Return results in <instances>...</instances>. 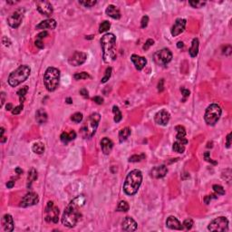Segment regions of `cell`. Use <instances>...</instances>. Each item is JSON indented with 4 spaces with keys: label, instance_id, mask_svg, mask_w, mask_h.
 <instances>
[{
    "label": "cell",
    "instance_id": "4dcf8cb0",
    "mask_svg": "<svg viewBox=\"0 0 232 232\" xmlns=\"http://www.w3.org/2000/svg\"><path fill=\"white\" fill-rule=\"evenodd\" d=\"M130 209V206L127 201L125 200H121L118 203V206L116 208V211H121V212H126Z\"/></svg>",
    "mask_w": 232,
    "mask_h": 232
},
{
    "label": "cell",
    "instance_id": "e0dca14e",
    "mask_svg": "<svg viewBox=\"0 0 232 232\" xmlns=\"http://www.w3.org/2000/svg\"><path fill=\"white\" fill-rule=\"evenodd\" d=\"M122 229L123 231H135L137 230V223L132 217H126L122 223Z\"/></svg>",
    "mask_w": 232,
    "mask_h": 232
},
{
    "label": "cell",
    "instance_id": "4316f807",
    "mask_svg": "<svg viewBox=\"0 0 232 232\" xmlns=\"http://www.w3.org/2000/svg\"><path fill=\"white\" fill-rule=\"evenodd\" d=\"M75 138H76V133H75L74 131H71L69 133L64 132V133L61 134V136H60V139H61L62 142H64L66 144L68 143L69 142L74 140Z\"/></svg>",
    "mask_w": 232,
    "mask_h": 232
},
{
    "label": "cell",
    "instance_id": "2e32d148",
    "mask_svg": "<svg viewBox=\"0 0 232 232\" xmlns=\"http://www.w3.org/2000/svg\"><path fill=\"white\" fill-rule=\"evenodd\" d=\"M170 114L166 110H162V111L158 112L154 116L155 122L159 125H162V126H165L168 124V122H170Z\"/></svg>",
    "mask_w": 232,
    "mask_h": 232
},
{
    "label": "cell",
    "instance_id": "ac0fdd59",
    "mask_svg": "<svg viewBox=\"0 0 232 232\" xmlns=\"http://www.w3.org/2000/svg\"><path fill=\"white\" fill-rule=\"evenodd\" d=\"M131 60L133 63L135 68L138 70V71H141L142 70L145 66L147 65V59L143 56H140L138 54H133L131 56Z\"/></svg>",
    "mask_w": 232,
    "mask_h": 232
},
{
    "label": "cell",
    "instance_id": "7c38bea8",
    "mask_svg": "<svg viewBox=\"0 0 232 232\" xmlns=\"http://www.w3.org/2000/svg\"><path fill=\"white\" fill-rule=\"evenodd\" d=\"M87 59V54L83 52L75 51L68 59V63L72 66H79L85 63Z\"/></svg>",
    "mask_w": 232,
    "mask_h": 232
},
{
    "label": "cell",
    "instance_id": "9c48e42d",
    "mask_svg": "<svg viewBox=\"0 0 232 232\" xmlns=\"http://www.w3.org/2000/svg\"><path fill=\"white\" fill-rule=\"evenodd\" d=\"M59 209L54 205L53 201H48L46 208V220L47 222L57 223L59 219Z\"/></svg>",
    "mask_w": 232,
    "mask_h": 232
},
{
    "label": "cell",
    "instance_id": "4fadbf2b",
    "mask_svg": "<svg viewBox=\"0 0 232 232\" xmlns=\"http://www.w3.org/2000/svg\"><path fill=\"white\" fill-rule=\"evenodd\" d=\"M39 202V197L35 192H29L26 194L20 201L19 206L22 208H27L30 206H34Z\"/></svg>",
    "mask_w": 232,
    "mask_h": 232
},
{
    "label": "cell",
    "instance_id": "836d02e7",
    "mask_svg": "<svg viewBox=\"0 0 232 232\" xmlns=\"http://www.w3.org/2000/svg\"><path fill=\"white\" fill-rule=\"evenodd\" d=\"M113 112H114V121L115 122H121V120L122 119V113H121V111H120L119 107H118V106H116V105H114V106L113 107Z\"/></svg>",
    "mask_w": 232,
    "mask_h": 232
},
{
    "label": "cell",
    "instance_id": "d4e9b609",
    "mask_svg": "<svg viewBox=\"0 0 232 232\" xmlns=\"http://www.w3.org/2000/svg\"><path fill=\"white\" fill-rule=\"evenodd\" d=\"M105 13L107 16H109L114 19H120L121 18V12H120L119 8L114 5H109L105 10Z\"/></svg>",
    "mask_w": 232,
    "mask_h": 232
},
{
    "label": "cell",
    "instance_id": "5b68a950",
    "mask_svg": "<svg viewBox=\"0 0 232 232\" xmlns=\"http://www.w3.org/2000/svg\"><path fill=\"white\" fill-rule=\"evenodd\" d=\"M30 74H31V68L28 66H26V65L20 66L9 74L7 82L10 86L16 87L17 85L24 83L26 80H27V78L30 76Z\"/></svg>",
    "mask_w": 232,
    "mask_h": 232
},
{
    "label": "cell",
    "instance_id": "44dd1931",
    "mask_svg": "<svg viewBox=\"0 0 232 232\" xmlns=\"http://www.w3.org/2000/svg\"><path fill=\"white\" fill-rule=\"evenodd\" d=\"M168 172V169L165 165H160L154 167L150 170V176L155 179H161L163 178Z\"/></svg>",
    "mask_w": 232,
    "mask_h": 232
},
{
    "label": "cell",
    "instance_id": "83f0119b",
    "mask_svg": "<svg viewBox=\"0 0 232 232\" xmlns=\"http://www.w3.org/2000/svg\"><path fill=\"white\" fill-rule=\"evenodd\" d=\"M199 39L198 38H194L192 40V43H191V46L189 50V53H190V55L191 57H196L199 54Z\"/></svg>",
    "mask_w": 232,
    "mask_h": 232
},
{
    "label": "cell",
    "instance_id": "1f68e13d",
    "mask_svg": "<svg viewBox=\"0 0 232 232\" xmlns=\"http://www.w3.org/2000/svg\"><path fill=\"white\" fill-rule=\"evenodd\" d=\"M34 152L37 154H42L45 151V145L42 142H35L32 147Z\"/></svg>",
    "mask_w": 232,
    "mask_h": 232
},
{
    "label": "cell",
    "instance_id": "30bf717a",
    "mask_svg": "<svg viewBox=\"0 0 232 232\" xmlns=\"http://www.w3.org/2000/svg\"><path fill=\"white\" fill-rule=\"evenodd\" d=\"M154 59H155V61H156V63L158 65L166 66L171 61L172 53L170 52V50L168 49V48H163V49L158 51L154 54Z\"/></svg>",
    "mask_w": 232,
    "mask_h": 232
},
{
    "label": "cell",
    "instance_id": "e575fe53",
    "mask_svg": "<svg viewBox=\"0 0 232 232\" xmlns=\"http://www.w3.org/2000/svg\"><path fill=\"white\" fill-rule=\"evenodd\" d=\"M111 27V24L109 21H103L101 25H100L99 27V32L100 33H103V32H106L110 29Z\"/></svg>",
    "mask_w": 232,
    "mask_h": 232
},
{
    "label": "cell",
    "instance_id": "60d3db41",
    "mask_svg": "<svg viewBox=\"0 0 232 232\" xmlns=\"http://www.w3.org/2000/svg\"><path fill=\"white\" fill-rule=\"evenodd\" d=\"M80 5H83L84 7H92L96 4L95 0H84V1H79Z\"/></svg>",
    "mask_w": 232,
    "mask_h": 232
},
{
    "label": "cell",
    "instance_id": "603a6c76",
    "mask_svg": "<svg viewBox=\"0 0 232 232\" xmlns=\"http://www.w3.org/2000/svg\"><path fill=\"white\" fill-rule=\"evenodd\" d=\"M57 23L54 19H46L40 22L36 26V29H54Z\"/></svg>",
    "mask_w": 232,
    "mask_h": 232
},
{
    "label": "cell",
    "instance_id": "cb8c5ba5",
    "mask_svg": "<svg viewBox=\"0 0 232 232\" xmlns=\"http://www.w3.org/2000/svg\"><path fill=\"white\" fill-rule=\"evenodd\" d=\"M175 130L177 132V135H176V138H177V141L182 142V144L186 145L188 143V140L185 138L186 136V130L185 128L182 126V125H178L175 127Z\"/></svg>",
    "mask_w": 232,
    "mask_h": 232
},
{
    "label": "cell",
    "instance_id": "ba28073f",
    "mask_svg": "<svg viewBox=\"0 0 232 232\" xmlns=\"http://www.w3.org/2000/svg\"><path fill=\"white\" fill-rule=\"evenodd\" d=\"M208 230L210 231L224 232L229 230V220L225 217H218L213 219L208 226Z\"/></svg>",
    "mask_w": 232,
    "mask_h": 232
},
{
    "label": "cell",
    "instance_id": "7bdbcfd3",
    "mask_svg": "<svg viewBox=\"0 0 232 232\" xmlns=\"http://www.w3.org/2000/svg\"><path fill=\"white\" fill-rule=\"evenodd\" d=\"M189 4L194 8H199V7L203 6L206 4V2H203V1H190Z\"/></svg>",
    "mask_w": 232,
    "mask_h": 232
},
{
    "label": "cell",
    "instance_id": "5bb4252c",
    "mask_svg": "<svg viewBox=\"0 0 232 232\" xmlns=\"http://www.w3.org/2000/svg\"><path fill=\"white\" fill-rule=\"evenodd\" d=\"M36 8L40 14L46 17H51L54 12L53 6L48 1H37Z\"/></svg>",
    "mask_w": 232,
    "mask_h": 232
},
{
    "label": "cell",
    "instance_id": "03108f58",
    "mask_svg": "<svg viewBox=\"0 0 232 232\" xmlns=\"http://www.w3.org/2000/svg\"><path fill=\"white\" fill-rule=\"evenodd\" d=\"M6 139H7V138H6V137H5V136H3V137H2V138H1V142H2V143H4V142H6Z\"/></svg>",
    "mask_w": 232,
    "mask_h": 232
},
{
    "label": "cell",
    "instance_id": "9a60e30c",
    "mask_svg": "<svg viewBox=\"0 0 232 232\" xmlns=\"http://www.w3.org/2000/svg\"><path fill=\"white\" fill-rule=\"evenodd\" d=\"M186 24H187V21L184 18L176 19V21L174 22V25L172 26L171 30H170L171 35L173 37H175V36H178L179 34L183 33V31L185 30V27H186Z\"/></svg>",
    "mask_w": 232,
    "mask_h": 232
},
{
    "label": "cell",
    "instance_id": "8fae6325",
    "mask_svg": "<svg viewBox=\"0 0 232 232\" xmlns=\"http://www.w3.org/2000/svg\"><path fill=\"white\" fill-rule=\"evenodd\" d=\"M24 13H25V11L22 8H19L16 11H14L9 17H7V24L13 28H17L23 21Z\"/></svg>",
    "mask_w": 232,
    "mask_h": 232
},
{
    "label": "cell",
    "instance_id": "11a10c76",
    "mask_svg": "<svg viewBox=\"0 0 232 232\" xmlns=\"http://www.w3.org/2000/svg\"><path fill=\"white\" fill-rule=\"evenodd\" d=\"M2 42H3V44L6 46H9L10 45H11V41L7 38V37H3V39H2Z\"/></svg>",
    "mask_w": 232,
    "mask_h": 232
},
{
    "label": "cell",
    "instance_id": "3957f363",
    "mask_svg": "<svg viewBox=\"0 0 232 232\" xmlns=\"http://www.w3.org/2000/svg\"><path fill=\"white\" fill-rule=\"evenodd\" d=\"M142 182V171L139 170H133L129 172V174L125 179V182L123 184V191L129 196L135 195L138 192Z\"/></svg>",
    "mask_w": 232,
    "mask_h": 232
},
{
    "label": "cell",
    "instance_id": "d6a6232c",
    "mask_svg": "<svg viewBox=\"0 0 232 232\" xmlns=\"http://www.w3.org/2000/svg\"><path fill=\"white\" fill-rule=\"evenodd\" d=\"M172 150H174V151H176V152H178V153H183L184 152V150H185V145L182 144V142H175L174 143H173V145H172Z\"/></svg>",
    "mask_w": 232,
    "mask_h": 232
},
{
    "label": "cell",
    "instance_id": "ab89813d",
    "mask_svg": "<svg viewBox=\"0 0 232 232\" xmlns=\"http://www.w3.org/2000/svg\"><path fill=\"white\" fill-rule=\"evenodd\" d=\"M145 158L144 154H140V155H133L129 158V162H141L142 160H143Z\"/></svg>",
    "mask_w": 232,
    "mask_h": 232
},
{
    "label": "cell",
    "instance_id": "816d5d0a",
    "mask_svg": "<svg viewBox=\"0 0 232 232\" xmlns=\"http://www.w3.org/2000/svg\"><path fill=\"white\" fill-rule=\"evenodd\" d=\"M47 35H48V33H47L46 31H43V32H41V33H39L38 34H37L36 38H37V39H41V40H43V38L46 37Z\"/></svg>",
    "mask_w": 232,
    "mask_h": 232
},
{
    "label": "cell",
    "instance_id": "db71d44e",
    "mask_svg": "<svg viewBox=\"0 0 232 232\" xmlns=\"http://www.w3.org/2000/svg\"><path fill=\"white\" fill-rule=\"evenodd\" d=\"M93 100L97 103V104H102L103 103V99L101 97V96H95V97H94Z\"/></svg>",
    "mask_w": 232,
    "mask_h": 232
},
{
    "label": "cell",
    "instance_id": "ffe728a7",
    "mask_svg": "<svg viewBox=\"0 0 232 232\" xmlns=\"http://www.w3.org/2000/svg\"><path fill=\"white\" fill-rule=\"evenodd\" d=\"M166 226L170 230H182L183 227L182 223L179 221V219L173 216H170L166 220Z\"/></svg>",
    "mask_w": 232,
    "mask_h": 232
},
{
    "label": "cell",
    "instance_id": "be15d7a7",
    "mask_svg": "<svg viewBox=\"0 0 232 232\" xmlns=\"http://www.w3.org/2000/svg\"><path fill=\"white\" fill-rule=\"evenodd\" d=\"M15 171L17 172V174H22V173H23V170L20 169V168H17V169L15 170Z\"/></svg>",
    "mask_w": 232,
    "mask_h": 232
},
{
    "label": "cell",
    "instance_id": "ee69618b",
    "mask_svg": "<svg viewBox=\"0 0 232 232\" xmlns=\"http://www.w3.org/2000/svg\"><path fill=\"white\" fill-rule=\"evenodd\" d=\"M27 91H28V86H24V87H22L21 89H19L17 91V95L19 96V98L20 97H25L26 94H27Z\"/></svg>",
    "mask_w": 232,
    "mask_h": 232
},
{
    "label": "cell",
    "instance_id": "680465c9",
    "mask_svg": "<svg viewBox=\"0 0 232 232\" xmlns=\"http://www.w3.org/2000/svg\"><path fill=\"white\" fill-rule=\"evenodd\" d=\"M0 95H1V106H3L4 102H5V100H6V94L4 92H2Z\"/></svg>",
    "mask_w": 232,
    "mask_h": 232
},
{
    "label": "cell",
    "instance_id": "7402d4cb",
    "mask_svg": "<svg viewBox=\"0 0 232 232\" xmlns=\"http://www.w3.org/2000/svg\"><path fill=\"white\" fill-rule=\"evenodd\" d=\"M101 147H102V150L103 152V154L108 155L111 153L113 147H114V142L112 140H110L107 137H104L102 139L101 141Z\"/></svg>",
    "mask_w": 232,
    "mask_h": 232
},
{
    "label": "cell",
    "instance_id": "f1b7e54d",
    "mask_svg": "<svg viewBox=\"0 0 232 232\" xmlns=\"http://www.w3.org/2000/svg\"><path fill=\"white\" fill-rule=\"evenodd\" d=\"M131 135V129L129 127H125L122 128L120 132H119V141L120 142H125L128 137Z\"/></svg>",
    "mask_w": 232,
    "mask_h": 232
},
{
    "label": "cell",
    "instance_id": "b9f144b4",
    "mask_svg": "<svg viewBox=\"0 0 232 232\" xmlns=\"http://www.w3.org/2000/svg\"><path fill=\"white\" fill-rule=\"evenodd\" d=\"M213 190L215 191L216 193H218V194H219V195H224V194L226 193V192H225V190L223 189V187L220 186V185H218V184L213 185Z\"/></svg>",
    "mask_w": 232,
    "mask_h": 232
},
{
    "label": "cell",
    "instance_id": "7a4b0ae2",
    "mask_svg": "<svg viewBox=\"0 0 232 232\" xmlns=\"http://www.w3.org/2000/svg\"><path fill=\"white\" fill-rule=\"evenodd\" d=\"M102 51V60L110 64L116 59V36L112 33L105 34L100 40Z\"/></svg>",
    "mask_w": 232,
    "mask_h": 232
},
{
    "label": "cell",
    "instance_id": "8992f818",
    "mask_svg": "<svg viewBox=\"0 0 232 232\" xmlns=\"http://www.w3.org/2000/svg\"><path fill=\"white\" fill-rule=\"evenodd\" d=\"M60 71L55 67H48L44 75V83L47 91L54 92L59 85Z\"/></svg>",
    "mask_w": 232,
    "mask_h": 232
},
{
    "label": "cell",
    "instance_id": "c3c4849f",
    "mask_svg": "<svg viewBox=\"0 0 232 232\" xmlns=\"http://www.w3.org/2000/svg\"><path fill=\"white\" fill-rule=\"evenodd\" d=\"M34 45H35V46L38 47L39 49H43V48L45 47V45H44V43H43V40H41V39H37V38H36V40H35V42H34Z\"/></svg>",
    "mask_w": 232,
    "mask_h": 232
},
{
    "label": "cell",
    "instance_id": "f546056e",
    "mask_svg": "<svg viewBox=\"0 0 232 232\" xmlns=\"http://www.w3.org/2000/svg\"><path fill=\"white\" fill-rule=\"evenodd\" d=\"M37 180V171L35 169H31V170L28 172V177H27V188H31L32 183Z\"/></svg>",
    "mask_w": 232,
    "mask_h": 232
},
{
    "label": "cell",
    "instance_id": "52a82bcc",
    "mask_svg": "<svg viewBox=\"0 0 232 232\" xmlns=\"http://www.w3.org/2000/svg\"><path fill=\"white\" fill-rule=\"evenodd\" d=\"M221 113H222L221 108L217 103H212V104L209 105L207 107V109L205 111V114H204L205 122L210 126H214L218 122V121L219 120V118L221 116Z\"/></svg>",
    "mask_w": 232,
    "mask_h": 232
},
{
    "label": "cell",
    "instance_id": "8d00e7d4",
    "mask_svg": "<svg viewBox=\"0 0 232 232\" xmlns=\"http://www.w3.org/2000/svg\"><path fill=\"white\" fill-rule=\"evenodd\" d=\"M83 115L82 113H75V114H74L73 115L71 116V120H72L73 122H76V123L81 122L83 121Z\"/></svg>",
    "mask_w": 232,
    "mask_h": 232
},
{
    "label": "cell",
    "instance_id": "e7e4bbea",
    "mask_svg": "<svg viewBox=\"0 0 232 232\" xmlns=\"http://www.w3.org/2000/svg\"><path fill=\"white\" fill-rule=\"evenodd\" d=\"M0 130H1V134H0V137L2 138V137L4 136V133H5V129H4L3 127H1V129H0Z\"/></svg>",
    "mask_w": 232,
    "mask_h": 232
},
{
    "label": "cell",
    "instance_id": "277c9868",
    "mask_svg": "<svg viewBox=\"0 0 232 232\" xmlns=\"http://www.w3.org/2000/svg\"><path fill=\"white\" fill-rule=\"evenodd\" d=\"M101 115L98 113H94L89 116L84 122L81 128V135L83 139H91L95 133L99 125Z\"/></svg>",
    "mask_w": 232,
    "mask_h": 232
},
{
    "label": "cell",
    "instance_id": "94428289",
    "mask_svg": "<svg viewBox=\"0 0 232 232\" xmlns=\"http://www.w3.org/2000/svg\"><path fill=\"white\" fill-rule=\"evenodd\" d=\"M6 111H12V110L14 109V108H13V104L10 103V102H8V103L6 105Z\"/></svg>",
    "mask_w": 232,
    "mask_h": 232
},
{
    "label": "cell",
    "instance_id": "484cf974",
    "mask_svg": "<svg viewBox=\"0 0 232 232\" xmlns=\"http://www.w3.org/2000/svg\"><path fill=\"white\" fill-rule=\"evenodd\" d=\"M35 120L39 124H43L47 121V114L44 109H39L35 114Z\"/></svg>",
    "mask_w": 232,
    "mask_h": 232
},
{
    "label": "cell",
    "instance_id": "f35d334b",
    "mask_svg": "<svg viewBox=\"0 0 232 232\" xmlns=\"http://www.w3.org/2000/svg\"><path fill=\"white\" fill-rule=\"evenodd\" d=\"M74 78L75 80H84V79L90 78V75L86 72H82V73H78V74H74Z\"/></svg>",
    "mask_w": 232,
    "mask_h": 232
},
{
    "label": "cell",
    "instance_id": "003e7915",
    "mask_svg": "<svg viewBox=\"0 0 232 232\" xmlns=\"http://www.w3.org/2000/svg\"><path fill=\"white\" fill-rule=\"evenodd\" d=\"M66 101L67 103H72V102H73V101H72V99H71V98H66Z\"/></svg>",
    "mask_w": 232,
    "mask_h": 232
},
{
    "label": "cell",
    "instance_id": "681fc988",
    "mask_svg": "<svg viewBox=\"0 0 232 232\" xmlns=\"http://www.w3.org/2000/svg\"><path fill=\"white\" fill-rule=\"evenodd\" d=\"M181 92H182V94L183 97H184V100H185V98L189 97V96H190V90H188V89H186V88H184V87H182V88H181Z\"/></svg>",
    "mask_w": 232,
    "mask_h": 232
},
{
    "label": "cell",
    "instance_id": "d590c367",
    "mask_svg": "<svg viewBox=\"0 0 232 232\" xmlns=\"http://www.w3.org/2000/svg\"><path fill=\"white\" fill-rule=\"evenodd\" d=\"M112 67H108L107 69H106V71H105V74H104V76L102 78V80H101V83H105L109 79H110V77H111V75H112Z\"/></svg>",
    "mask_w": 232,
    "mask_h": 232
},
{
    "label": "cell",
    "instance_id": "74e56055",
    "mask_svg": "<svg viewBox=\"0 0 232 232\" xmlns=\"http://www.w3.org/2000/svg\"><path fill=\"white\" fill-rule=\"evenodd\" d=\"M193 225H194L193 220H192L191 218H187V219L184 220V222H183L182 224V227L186 230H191V228L193 227Z\"/></svg>",
    "mask_w": 232,
    "mask_h": 232
},
{
    "label": "cell",
    "instance_id": "6125c7cd",
    "mask_svg": "<svg viewBox=\"0 0 232 232\" xmlns=\"http://www.w3.org/2000/svg\"><path fill=\"white\" fill-rule=\"evenodd\" d=\"M183 46H184V44H183V42H182V41H180V42H178V44H177V47L178 48H182Z\"/></svg>",
    "mask_w": 232,
    "mask_h": 232
},
{
    "label": "cell",
    "instance_id": "f5cc1de1",
    "mask_svg": "<svg viewBox=\"0 0 232 232\" xmlns=\"http://www.w3.org/2000/svg\"><path fill=\"white\" fill-rule=\"evenodd\" d=\"M163 83H164V79H161L159 83H158V91H159V92H162V91H163V89H164Z\"/></svg>",
    "mask_w": 232,
    "mask_h": 232
},
{
    "label": "cell",
    "instance_id": "d6986e66",
    "mask_svg": "<svg viewBox=\"0 0 232 232\" xmlns=\"http://www.w3.org/2000/svg\"><path fill=\"white\" fill-rule=\"evenodd\" d=\"M2 225L4 230L6 232H11L14 230V219L10 214H6L2 218Z\"/></svg>",
    "mask_w": 232,
    "mask_h": 232
},
{
    "label": "cell",
    "instance_id": "7dc6e473",
    "mask_svg": "<svg viewBox=\"0 0 232 232\" xmlns=\"http://www.w3.org/2000/svg\"><path fill=\"white\" fill-rule=\"evenodd\" d=\"M148 23H149V17L147 16H144L142 18V22H141V26H142V28H145L147 26H148Z\"/></svg>",
    "mask_w": 232,
    "mask_h": 232
},
{
    "label": "cell",
    "instance_id": "f6af8a7d",
    "mask_svg": "<svg viewBox=\"0 0 232 232\" xmlns=\"http://www.w3.org/2000/svg\"><path fill=\"white\" fill-rule=\"evenodd\" d=\"M23 108H24V105H23V103H20L18 106H16L11 112H12V114H14V115H17V114H19L22 111H23Z\"/></svg>",
    "mask_w": 232,
    "mask_h": 232
},
{
    "label": "cell",
    "instance_id": "f907efd6",
    "mask_svg": "<svg viewBox=\"0 0 232 232\" xmlns=\"http://www.w3.org/2000/svg\"><path fill=\"white\" fill-rule=\"evenodd\" d=\"M231 135L232 133H230L228 134V136H227V139H226V146H227V148H230V145H231Z\"/></svg>",
    "mask_w": 232,
    "mask_h": 232
},
{
    "label": "cell",
    "instance_id": "6f0895ef",
    "mask_svg": "<svg viewBox=\"0 0 232 232\" xmlns=\"http://www.w3.org/2000/svg\"><path fill=\"white\" fill-rule=\"evenodd\" d=\"M80 94L83 95V97H85V98H88V91H87V89H85V88H83V89H81L80 90Z\"/></svg>",
    "mask_w": 232,
    "mask_h": 232
},
{
    "label": "cell",
    "instance_id": "91938a15",
    "mask_svg": "<svg viewBox=\"0 0 232 232\" xmlns=\"http://www.w3.org/2000/svg\"><path fill=\"white\" fill-rule=\"evenodd\" d=\"M14 186H15V182L14 181H9V182H7V183H6V187L8 189H12Z\"/></svg>",
    "mask_w": 232,
    "mask_h": 232
},
{
    "label": "cell",
    "instance_id": "bcb514c9",
    "mask_svg": "<svg viewBox=\"0 0 232 232\" xmlns=\"http://www.w3.org/2000/svg\"><path fill=\"white\" fill-rule=\"evenodd\" d=\"M154 45V40L153 39H148L147 41H146V43H145V45L143 46V50L144 51H147V50L149 49L150 47L151 46H153Z\"/></svg>",
    "mask_w": 232,
    "mask_h": 232
},
{
    "label": "cell",
    "instance_id": "9f6ffc18",
    "mask_svg": "<svg viewBox=\"0 0 232 232\" xmlns=\"http://www.w3.org/2000/svg\"><path fill=\"white\" fill-rule=\"evenodd\" d=\"M209 156H210V152H205L204 157H205V159H206V161L209 162H211V163H213V164H217V162H213Z\"/></svg>",
    "mask_w": 232,
    "mask_h": 232
},
{
    "label": "cell",
    "instance_id": "6da1fadb",
    "mask_svg": "<svg viewBox=\"0 0 232 232\" xmlns=\"http://www.w3.org/2000/svg\"><path fill=\"white\" fill-rule=\"evenodd\" d=\"M86 199L83 195H79L71 200L67 205L62 217V223L67 228H74L81 218L80 209L84 206Z\"/></svg>",
    "mask_w": 232,
    "mask_h": 232
}]
</instances>
